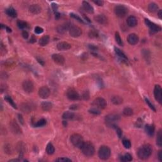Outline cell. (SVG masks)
Instances as JSON below:
<instances>
[{"mask_svg":"<svg viewBox=\"0 0 162 162\" xmlns=\"http://www.w3.org/2000/svg\"><path fill=\"white\" fill-rule=\"evenodd\" d=\"M152 152H153L152 146L149 144H147L141 146L139 149L137 155L140 159H146L151 155Z\"/></svg>","mask_w":162,"mask_h":162,"instance_id":"6da1fadb","label":"cell"},{"mask_svg":"<svg viewBox=\"0 0 162 162\" xmlns=\"http://www.w3.org/2000/svg\"><path fill=\"white\" fill-rule=\"evenodd\" d=\"M83 154L86 156H92L94 154L95 149L93 144L89 141L84 142L80 147Z\"/></svg>","mask_w":162,"mask_h":162,"instance_id":"7a4b0ae2","label":"cell"},{"mask_svg":"<svg viewBox=\"0 0 162 162\" xmlns=\"http://www.w3.org/2000/svg\"><path fill=\"white\" fill-rule=\"evenodd\" d=\"M120 120V116L115 113H111L105 117V122L108 126L112 127H115V123Z\"/></svg>","mask_w":162,"mask_h":162,"instance_id":"3957f363","label":"cell"},{"mask_svg":"<svg viewBox=\"0 0 162 162\" xmlns=\"http://www.w3.org/2000/svg\"><path fill=\"white\" fill-rule=\"evenodd\" d=\"M111 154L110 149L108 146H102L100 147L98 151V156L100 159L106 160L110 158Z\"/></svg>","mask_w":162,"mask_h":162,"instance_id":"277c9868","label":"cell"},{"mask_svg":"<svg viewBox=\"0 0 162 162\" xmlns=\"http://www.w3.org/2000/svg\"><path fill=\"white\" fill-rule=\"evenodd\" d=\"M70 141L75 147L78 148H80L84 142L82 136L78 134H73L70 137Z\"/></svg>","mask_w":162,"mask_h":162,"instance_id":"5b68a950","label":"cell"},{"mask_svg":"<svg viewBox=\"0 0 162 162\" xmlns=\"http://www.w3.org/2000/svg\"><path fill=\"white\" fill-rule=\"evenodd\" d=\"M127 8L123 5H117L115 7V13L116 15L118 17H124L127 15Z\"/></svg>","mask_w":162,"mask_h":162,"instance_id":"8992f818","label":"cell"},{"mask_svg":"<svg viewBox=\"0 0 162 162\" xmlns=\"http://www.w3.org/2000/svg\"><path fill=\"white\" fill-rule=\"evenodd\" d=\"M93 105L98 109H104L106 106V101L103 98H97L94 100Z\"/></svg>","mask_w":162,"mask_h":162,"instance_id":"52a82bcc","label":"cell"},{"mask_svg":"<svg viewBox=\"0 0 162 162\" xmlns=\"http://www.w3.org/2000/svg\"><path fill=\"white\" fill-rule=\"evenodd\" d=\"M68 31L70 35L73 37H78L82 34V29L75 25H72Z\"/></svg>","mask_w":162,"mask_h":162,"instance_id":"ba28073f","label":"cell"},{"mask_svg":"<svg viewBox=\"0 0 162 162\" xmlns=\"http://www.w3.org/2000/svg\"><path fill=\"white\" fill-rule=\"evenodd\" d=\"M22 88L24 91L27 93H31L34 91V84L31 80H26L23 82Z\"/></svg>","mask_w":162,"mask_h":162,"instance_id":"9c48e42d","label":"cell"},{"mask_svg":"<svg viewBox=\"0 0 162 162\" xmlns=\"http://www.w3.org/2000/svg\"><path fill=\"white\" fill-rule=\"evenodd\" d=\"M66 96L70 100H77L79 99L80 96L78 92L73 88H70L66 92Z\"/></svg>","mask_w":162,"mask_h":162,"instance_id":"30bf717a","label":"cell"},{"mask_svg":"<svg viewBox=\"0 0 162 162\" xmlns=\"http://www.w3.org/2000/svg\"><path fill=\"white\" fill-rule=\"evenodd\" d=\"M154 98L157 101L161 103H162V89L159 85H156L154 86Z\"/></svg>","mask_w":162,"mask_h":162,"instance_id":"8fae6325","label":"cell"},{"mask_svg":"<svg viewBox=\"0 0 162 162\" xmlns=\"http://www.w3.org/2000/svg\"><path fill=\"white\" fill-rule=\"evenodd\" d=\"M34 105L29 103H24L20 106V109L23 112L26 113H29L32 112L34 109Z\"/></svg>","mask_w":162,"mask_h":162,"instance_id":"7c38bea8","label":"cell"},{"mask_svg":"<svg viewBox=\"0 0 162 162\" xmlns=\"http://www.w3.org/2000/svg\"><path fill=\"white\" fill-rule=\"evenodd\" d=\"M50 90L47 86H43L39 90V95L41 98L46 99L49 96Z\"/></svg>","mask_w":162,"mask_h":162,"instance_id":"4fadbf2b","label":"cell"},{"mask_svg":"<svg viewBox=\"0 0 162 162\" xmlns=\"http://www.w3.org/2000/svg\"><path fill=\"white\" fill-rule=\"evenodd\" d=\"M10 129L12 131V132L14 133L15 134H20L22 133L21 128L20 127V126L19 125V124L17 123V122L15 120H12L10 124Z\"/></svg>","mask_w":162,"mask_h":162,"instance_id":"5bb4252c","label":"cell"},{"mask_svg":"<svg viewBox=\"0 0 162 162\" xmlns=\"http://www.w3.org/2000/svg\"><path fill=\"white\" fill-rule=\"evenodd\" d=\"M145 23H146V24L147 25V26L149 27L151 31H152L153 33H155V32H159V31H161L160 27L156 25V24H154V23L151 22L150 20H148V19H145Z\"/></svg>","mask_w":162,"mask_h":162,"instance_id":"9a60e30c","label":"cell"},{"mask_svg":"<svg viewBox=\"0 0 162 162\" xmlns=\"http://www.w3.org/2000/svg\"><path fill=\"white\" fill-rule=\"evenodd\" d=\"M52 59L55 63L59 65H63L65 63V58L60 54H54L52 55Z\"/></svg>","mask_w":162,"mask_h":162,"instance_id":"2e32d148","label":"cell"},{"mask_svg":"<svg viewBox=\"0 0 162 162\" xmlns=\"http://www.w3.org/2000/svg\"><path fill=\"white\" fill-rule=\"evenodd\" d=\"M127 41L131 45H136L139 42V37L136 34H130L127 37Z\"/></svg>","mask_w":162,"mask_h":162,"instance_id":"e0dca14e","label":"cell"},{"mask_svg":"<svg viewBox=\"0 0 162 162\" xmlns=\"http://www.w3.org/2000/svg\"><path fill=\"white\" fill-rule=\"evenodd\" d=\"M29 10L32 14L37 15V14H39V13L41 12L42 8L41 7H40L39 5L33 4L30 6L29 8Z\"/></svg>","mask_w":162,"mask_h":162,"instance_id":"ac0fdd59","label":"cell"},{"mask_svg":"<svg viewBox=\"0 0 162 162\" xmlns=\"http://www.w3.org/2000/svg\"><path fill=\"white\" fill-rule=\"evenodd\" d=\"M71 44L66 42H60L57 44V49L60 51L68 50L71 48Z\"/></svg>","mask_w":162,"mask_h":162,"instance_id":"d6986e66","label":"cell"},{"mask_svg":"<svg viewBox=\"0 0 162 162\" xmlns=\"http://www.w3.org/2000/svg\"><path fill=\"white\" fill-rule=\"evenodd\" d=\"M95 21L102 25H106L108 22V19L104 15H98L94 17Z\"/></svg>","mask_w":162,"mask_h":162,"instance_id":"ffe728a7","label":"cell"},{"mask_svg":"<svg viewBox=\"0 0 162 162\" xmlns=\"http://www.w3.org/2000/svg\"><path fill=\"white\" fill-rule=\"evenodd\" d=\"M127 25L130 27H136L137 24V20L136 17L134 16H130L127 19Z\"/></svg>","mask_w":162,"mask_h":162,"instance_id":"44dd1931","label":"cell"},{"mask_svg":"<svg viewBox=\"0 0 162 162\" xmlns=\"http://www.w3.org/2000/svg\"><path fill=\"white\" fill-rule=\"evenodd\" d=\"M83 7L84 10L86 12H88V13H90V14L94 13V8H93V7H92L88 2H86V1L83 2Z\"/></svg>","mask_w":162,"mask_h":162,"instance_id":"7402d4cb","label":"cell"},{"mask_svg":"<svg viewBox=\"0 0 162 162\" xmlns=\"http://www.w3.org/2000/svg\"><path fill=\"white\" fill-rule=\"evenodd\" d=\"M155 127L153 125H146L145 127V130L149 136H153L154 133Z\"/></svg>","mask_w":162,"mask_h":162,"instance_id":"603a6c76","label":"cell"},{"mask_svg":"<svg viewBox=\"0 0 162 162\" xmlns=\"http://www.w3.org/2000/svg\"><path fill=\"white\" fill-rule=\"evenodd\" d=\"M49 39H50V38H49V36H48V35L47 36H44L40 39L39 43V44L41 46H46L49 43Z\"/></svg>","mask_w":162,"mask_h":162,"instance_id":"cb8c5ba5","label":"cell"},{"mask_svg":"<svg viewBox=\"0 0 162 162\" xmlns=\"http://www.w3.org/2000/svg\"><path fill=\"white\" fill-rule=\"evenodd\" d=\"M41 106L42 109L45 112H48V111H49L52 108V103L51 102H49V101H44L41 103Z\"/></svg>","mask_w":162,"mask_h":162,"instance_id":"d4e9b609","label":"cell"},{"mask_svg":"<svg viewBox=\"0 0 162 162\" xmlns=\"http://www.w3.org/2000/svg\"><path fill=\"white\" fill-rule=\"evenodd\" d=\"M6 13H7L8 16L11 17L12 18H15L17 17V12L13 7H10V8H7L6 10Z\"/></svg>","mask_w":162,"mask_h":162,"instance_id":"484cf974","label":"cell"},{"mask_svg":"<svg viewBox=\"0 0 162 162\" xmlns=\"http://www.w3.org/2000/svg\"><path fill=\"white\" fill-rule=\"evenodd\" d=\"M111 101L115 105H120L123 103V99L119 96H114L111 98Z\"/></svg>","mask_w":162,"mask_h":162,"instance_id":"4316f807","label":"cell"},{"mask_svg":"<svg viewBox=\"0 0 162 162\" xmlns=\"http://www.w3.org/2000/svg\"><path fill=\"white\" fill-rule=\"evenodd\" d=\"M46 153H48L49 155H51L53 153H55V147L53 146L51 142L48 144L46 146Z\"/></svg>","mask_w":162,"mask_h":162,"instance_id":"83f0119b","label":"cell"},{"mask_svg":"<svg viewBox=\"0 0 162 162\" xmlns=\"http://www.w3.org/2000/svg\"><path fill=\"white\" fill-rule=\"evenodd\" d=\"M115 53H117V55H118V56L122 59V60H125V61L127 60V56H125V54H124V53L120 50V49H119L118 48H115Z\"/></svg>","mask_w":162,"mask_h":162,"instance_id":"f1b7e54d","label":"cell"},{"mask_svg":"<svg viewBox=\"0 0 162 162\" xmlns=\"http://www.w3.org/2000/svg\"><path fill=\"white\" fill-rule=\"evenodd\" d=\"M148 10H149V12H153V13L156 12L158 10V5L156 4L155 3H151L148 5Z\"/></svg>","mask_w":162,"mask_h":162,"instance_id":"f546056e","label":"cell"},{"mask_svg":"<svg viewBox=\"0 0 162 162\" xmlns=\"http://www.w3.org/2000/svg\"><path fill=\"white\" fill-rule=\"evenodd\" d=\"M156 144L159 147H161L162 145V132L161 130H159L157 134L156 138Z\"/></svg>","mask_w":162,"mask_h":162,"instance_id":"4dcf8cb0","label":"cell"},{"mask_svg":"<svg viewBox=\"0 0 162 162\" xmlns=\"http://www.w3.org/2000/svg\"><path fill=\"white\" fill-rule=\"evenodd\" d=\"M74 116L75 115L73 112L67 111L63 114V118L64 119H72L74 117Z\"/></svg>","mask_w":162,"mask_h":162,"instance_id":"1f68e13d","label":"cell"},{"mask_svg":"<svg viewBox=\"0 0 162 162\" xmlns=\"http://www.w3.org/2000/svg\"><path fill=\"white\" fill-rule=\"evenodd\" d=\"M17 149L19 151L20 157H22L24 153V145L22 142H19L17 145Z\"/></svg>","mask_w":162,"mask_h":162,"instance_id":"d6a6232c","label":"cell"},{"mask_svg":"<svg viewBox=\"0 0 162 162\" xmlns=\"http://www.w3.org/2000/svg\"><path fill=\"white\" fill-rule=\"evenodd\" d=\"M115 41L117 44H118V45L121 46H122L124 45V43H123L122 39H121L119 33H118V32H115Z\"/></svg>","mask_w":162,"mask_h":162,"instance_id":"836d02e7","label":"cell"},{"mask_svg":"<svg viewBox=\"0 0 162 162\" xmlns=\"http://www.w3.org/2000/svg\"><path fill=\"white\" fill-rule=\"evenodd\" d=\"M132 159V156L129 153H127L124 156L121 157V160L122 161H130Z\"/></svg>","mask_w":162,"mask_h":162,"instance_id":"e575fe53","label":"cell"},{"mask_svg":"<svg viewBox=\"0 0 162 162\" xmlns=\"http://www.w3.org/2000/svg\"><path fill=\"white\" fill-rule=\"evenodd\" d=\"M123 113L125 116H131L133 115V110L130 108H125L123 110Z\"/></svg>","mask_w":162,"mask_h":162,"instance_id":"d590c367","label":"cell"},{"mask_svg":"<svg viewBox=\"0 0 162 162\" xmlns=\"http://www.w3.org/2000/svg\"><path fill=\"white\" fill-rule=\"evenodd\" d=\"M5 100L6 101H7V102L8 103L10 104V105L12 106V107L14 108H17L16 104H15V103H14V101H13V100H12V99L11 98L10 96H6L5 97Z\"/></svg>","mask_w":162,"mask_h":162,"instance_id":"8d00e7d4","label":"cell"},{"mask_svg":"<svg viewBox=\"0 0 162 162\" xmlns=\"http://www.w3.org/2000/svg\"><path fill=\"white\" fill-rule=\"evenodd\" d=\"M46 124V120L44 118H42V119L39 120L38 122H37L36 124H35V127H43L44 126V125Z\"/></svg>","mask_w":162,"mask_h":162,"instance_id":"74e56055","label":"cell"},{"mask_svg":"<svg viewBox=\"0 0 162 162\" xmlns=\"http://www.w3.org/2000/svg\"><path fill=\"white\" fill-rule=\"evenodd\" d=\"M17 25L20 29H25L28 27L27 26V24L25 22L22 21V20H18Z\"/></svg>","mask_w":162,"mask_h":162,"instance_id":"f35d334b","label":"cell"},{"mask_svg":"<svg viewBox=\"0 0 162 162\" xmlns=\"http://www.w3.org/2000/svg\"><path fill=\"white\" fill-rule=\"evenodd\" d=\"M123 145L126 149H130L131 147V143H130V141L127 139H124L122 141Z\"/></svg>","mask_w":162,"mask_h":162,"instance_id":"ab89813d","label":"cell"},{"mask_svg":"<svg viewBox=\"0 0 162 162\" xmlns=\"http://www.w3.org/2000/svg\"><path fill=\"white\" fill-rule=\"evenodd\" d=\"M89 113L94 115H99L101 113V112H100V109H98V108H93L89 110Z\"/></svg>","mask_w":162,"mask_h":162,"instance_id":"60d3db41","label":"cell"},{"mask_svg":"<svg viewBox=\"0 0 162 162\" xmlns=\"http://www.w3.org/2000/svg\"><path fill=\"white\" fill-rule=\"evenodd\" d=\"M70 17H72L73 19H76V20H77V21H78L80 23H84V21H83V20H82V19H81L80 17L78 15H76V14H75V13H70Z\"/></svg>","mask_w":162,"mask_h":162,"instance_id":"b9f144b4","label":"cell"},{"mask_svg":"<svg viewBox=\"0 0 162 162\" xmlns=\"http://www.w3.org/2000/svg\"><path fill=\"white\" fill-rule=\"evenodd\" d=\"M146 103H147V105H148V106H149V108H150L151 109L153 110L154 111V112H156V108H155V107H154V106H153V105L150 102V101H149V100H148V99L146 98Z\"/></svg>","mask_w":162,"mask_h":162,"instance_id":"7bdbcfd3","label":"cell"},{"mask_svg":"<svg viewBox=\"0 0 162 162\" xmlns=\"http://www.w3.org/2000/svg\"><path fill=\"white\" fill-rule=\"evenodd\" d=\"M34 31L36 34H39L43 33V31H44V30H43V28L40 27H35Z\"/></svg>","mask_w":162,"mask_h":162,"instance_id":"ee69618b","label":"cell"},{"mask_svg":"<svg viewBox=\"0 0 162 162\" xmlns=\"http://www.w3.org/2000/svg\"><path fill=\"white\" fill-rule=\"evenodd\" d=\"M56 161H60V162H66V161H72L70 159L67 158H58L56 159Z\"/></svg>","mask_w":162,"mask_h":162,"instance_id":"f6af8a7d","label":"cell"},{"mask_svg":"<svg viewBox=\"0 0 162 162\" xmlns=\"http://www.w3.org/2000/svg\"><path fill=\"white\" fill-rule=\"evenodd\" d=\"M83 98L85 100H88L89 98V93L88 91H86L84 92L83 94Z\"/></svg>","mask_w":162,"mask_h":162,"instance_id":"bcb514c9","label":"cell"},{"mask_svg":"<svg viewBox=\"0 0 162 162\" xmlns=\"http://www.w3.org/2000/svg\"><path fill=\"white\" fill-rule=\"evenodd\" d=\"M89 37H92V38H93V37H98V34L94 31H90V32H89Z\"/></svg>","mask_w":162,"mask_h":162,"instance_id":"7dc6e473","label":"cell"},{"mask_svg":"<svg viewBox=\"0 0 162 162\" xmlns=\"http://www.w3.org/2000/svg\"><path fill=\"white\" fill-rule=\"evenodd\" d=\"M1 53H2V55H3L4 54H5L6 53L5 47L4 46V45H3L2 43V44H1Z\"/></svg>","mask_w":162,"mask_h":162,"instance_id":"c3c4849f","label":"cell"},{"mask_svg":"<svg viewBox=\"0 0 162 162\" xmlns=\"http://www.w3.org/2000/svg\"><path fill=\"white\" fill-rule=\"evenodd\" d=\"M22 35V37H24V39H27L29 37V33L27 32L26 31H23Z\"/></svg>","mask_w":162,"mask_h":162,"instance_id":"681fc988","label":"cell"},{"mask_svg":"<svg viewBox=\"0 0 162 162\" xmlns=\"http://www.w3.org/2000/svg\"><path fill=\"white\" fill-rule=\"evenodd\" d=\"M116 129H117V128H116ZM117 133L118 137H119L120 138H121V137H122V130H121L120 129H119V128H117Z\"/></svg>","mask_w":162,"mask_h":162,"instance_id":"f907efd6","label":"cell"},{"mask_svg":"<svg viewBox=\"0 0 162 162\" xmlns=\"http://www.w3.org/2000/svg\"><path fill=\"white\" fill-rule=\"evenodd\" d=\"M94 3L95 4H96L98 6H103L104 4V2L103 1H101V0H98V1H95L94 2Z\"/></svg>","mask_w":162,"mask_h":162,"instance_id":"816d5d0a","label":"cell"},{"mask_svg":"<svg viewBox=\"0 0 162 162\" xmlns=\"http://www.w3.org/2000/svg\"><path fill=\"white\" fill-rule=\"evenodd\" d=\"M51 7H52V8H53V11L55 12H56V11H57L58 10V5L56 4V3H52L51 4Z\"/></svg>","mask_w":162,"mask_h":162,"instance_id":"f5cc1de1","label":"cell"},{"mask_svg":"<svg viewBox=\"0 0 162 162\" xmlns=\"http://www.w3.org/2000/svg\"><path fill=\"white\" fill-rule=\"evenodd\" d=\"M18 118H19V122H20V124H24V118H23L22 116L21 115L19 114L18 115Z\"/></svg>","mask_w":162,"mask_h":162,"instance_id":"db71d44e","label":"cell"},{"mask_svg":"<svg viewBox=\"0 0 162 162\" xmlns=\"http://www.w3.org/2000/svg\"><path fill=\"white\" fill-rule=\"evenodd\" d=\"M158 159H159L160 161H162V151H159V153H158Z\"/></svg>","mask_w":162,"mask_h":162,"instance_id":"11a10c76","label":"cell"},{"mask_svg":"<svg viewBox=\"0 0 162 162\" xmlns=\"http://www.w3.org/2000/svg\"><path fill=\"white\" fill-rule=\"evenodd\" d=\"M37 61H38V62L39 63L41 64V65H44V61H43V60H42L41 58H37Z\"/></svg>","mask_w":162,"mask_h":162,"instance_id":"9f6ffc18","label":"cell"},{"mask_svg":"<svg viewBox=\"0 0 162 162\" xmlns=\"http://www.w3.org/2000/svg\"><path fill=\"white\" fill-rule=\"evenodd\" d=\"M36 39L35 38L34 36H32V37H31V40H30V41H31L30 42H31V43H34V42H36Z\"/></svg>","mask_w":162,"mask_h":162,"instance_id":"6f0895ef","label":"cell"},{"mask_svg":"<svg viewBox=\"0 0 162 162\" xmlns=\"http://www.w3.org/2000/svg\"><path fill=\"white\" fill-rule=\"evenodd\" d=\"M158 17H159V19H161V17H162V10H159V12H158Z\"/></svg>","mask_w":162,"mask_h":162,"instance_id":"680465c9","label":"cell"},{"mask_svg":"<svg viewBox=\"0 0 162 162\" xmlns=\"http://www.w3.org/2000/svg\"><path fill=\"white\" fill-rule=\"evenodd\" d=\"M78 108V106H77V105H72V106H70V109L72 110H76Z\"/></svg>","mask_w":162,"mask_h":162,"instance_id":"91938a15","label":"cell"},{"mask_svg":"<svg viewBox=\"0 0 162 162\" xmlns=\"http://www.w3.org/2000/svg\"><path fill=\"white\" fill-rule=\"evenodd\" d=\"M55 17H56V19H59V18L60 17V14L59 13H58V12H56L55 13Z\"/></svg>","mask_w":162,"mask_h":162,"instance_id":"94428289","label":"cell"},{"mask_svg":"<svg viewBox=\"0 0 162 162\" xmlns=\"http://www.w3.org/2000/svg\"><path fill=\"white\" fill-rule=\"evenodd\" d=\"M6 29H7V32H12V30H11V29H10L9 27H5Z\"/></svg>","mask_w":162,"mask_h":162,"instance_id":"6125c7cd","label":"cell"},{"mask_svg":"<svg viewBox=\"0 0 162 162\" xmlns=\"http://www.w3.org/2000/svg\"><path fill=\"white\" fill-rule=\"evenodd\" d=\"M20 161V159H11V160H10L9 161Z\"/></svg>","mask_w":162,"mask_h":162,"instance_id":"be15d7a7","label":"cell"},{"mask_svg":"<svg viewBox=\"0 0 162 162\" xmlns=\"http://www.w3.org/2000/svg\"><path fill=\"white\" fill-rule=\"evenodd\" d=\"M90 48H91V49H97V48H96V47H94L93 45H91Z\"/></svg>","mask_w":162,"mask_h":162,"instance_id":"e7e4bbea","label":"cell"}]
</instances>
